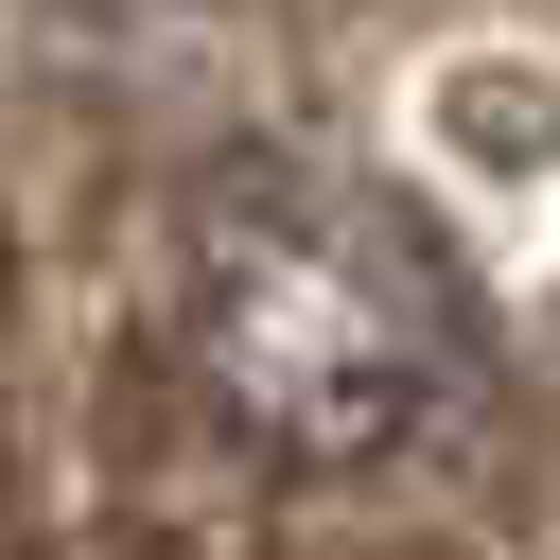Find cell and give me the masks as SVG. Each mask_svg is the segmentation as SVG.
<instances>
[{
	"label": "cell",
	"mask_w": 560,
	"mask_h": 560,
	"mask_svg": "<svg viewBox=\"0 0 560 560\" xmlns=\"http://www.w3.org/2000/svg\"><path fill=\"white\" fill-rule=\"evenodd\" d=\"M175 368L262 472H368L472 385V298L350 158H210L175 210Z\"/></svg>",
	"instance_id": "obj_1"
}]
</instances>
